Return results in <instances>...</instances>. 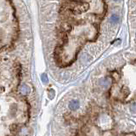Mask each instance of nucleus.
Wrapping results in <instances>:
<instances>
[{
  "mask_svg": "<svg viewBox=\"0 0 136 136\" xmlns=\"http://www.w3.org/2000/svg\"><path fill=\"white\" fill-rule=\"evenodd\" d=\"M130 110H131V111H132V112L136 113V103H134V104L132 106H131Z\"/></svg>",
  "mask_w": 136,
  "mask_h": 136,
  "instance_id": "4",
  "label": "nucleus"
},
{
  "mask_svg": "<svg viewBox=\"0 0 136 136\" xmlns=\"http://www.w3.org/2000/svg\"><path fill=\"white\" fill-rule=\"evenodd\" d=\"M113 1H114V2H119L120 0H113Z\"/></svg>",
  "mask_w": 136,
  "mask_h": 136,
  "instance_id": "5",
  "label": "nucleus"
},
{
  "mask_svg": "<svg viewBox=\"0 0 136 136\" xmlns=\"http://www.w3.org/2000/svg\"><path fill=\"white\" fill-rule=\"evenodd\" d=\"M110 22L112 24H117L119 22V16L117 14H112L110 17Z\"/></svg>",
  "mask_w": 136,
  "mask_h": 136,
  "instance_id": "2",
  "label": "nucleus"
},
{
  "mask_svg": "<svg viewBox=\"0 0 136 136\" xmlns=\"http://www.w3.org/2000/svg\"><path fill=\"white\" fill-rule=\"evenodd\" d=\"M69 108L72 111H77L79 108V101L78 100H72L69 103Z\"/></svg>",
  "mask_w": 136,
  "mask_h": 136,
  "instance_id": "1",
  "label": "nucleus"
},
{
  "mask_svg": "<svg viewBox=\"0 0 136 136\" xmlns=\"http://www.w3.org/2000/svg\"><path fill=\"white\" fill-rule=\"evenodd\" d=\"M135 37H136V33H135Z\"/></svg>",
  "mask_w": 136,
  "mask_h": 136,
  "instance_id": "6",
  "label": "nucleus"
},
{
  "mask_svg": "<svg viewBox=\"0 0 136 136\" xmlns=\"http://www.w3.org/2000/svg\"><path fill=\"white\" fill-rule=\"evenodd\" d=\"M100 84L102 85L103 87H107L111 84V80L109 78H105V79H102L100 81Z\"/></svg>",
  "mask_w": 136,
  "mask_h": 136,
  "instance_id": "3",
  "label": "nucleus"
}]
</instances>
